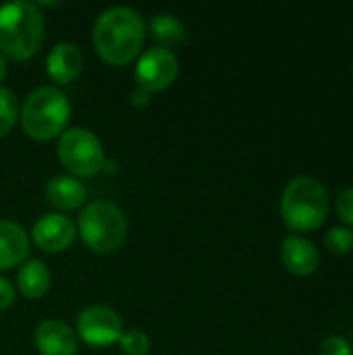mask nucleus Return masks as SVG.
I'll list each match as a JSON object with an SVG mask.
<instances>
[{
    "mask_svg": "<svg viewBox=\"0 0 353 355\" xmlns=\"http://www.w3.org/2000/svg\"><path fill=\"white\" fill-rule=\"evenodd\" d=\"M92 40L104 62L125 67L135 60L146 42V21L135 8L129 6L106 8L94 23Z\"/></svg>",
    "mask_w": 353,
    "mask_h": 355,
    "instance_id": "1",
    "label": "nucleus"
},
{
    "mask_svg": "<svg viewBox=\"0 0 353 355\" xmlns=\"http://www.w3.org/2000/svg\"><path fill=\"white\" fill-rule=\"evenodd\" d=\"M46 37L44 15L37 4L17 0L0 6V52L12 60H29Z\"/></svg>",
    "mask_w": 353,
    "mask_h": 355,
    "instance_id": "2",
    "label": "nucleus"
},
{
    "mask_svg": "<svg viewBox=\"0 0 353 355\" xmlns=\"http://www.w3.org/2000/svg\"><path fill=\"white\" fill-rule=\"evenodd\" d=\"M19 116L27 137L35 141H48L67 131L71 102L58 87L42 85L25 98Z\"/></svg>",
    "mask_w": 353,
    "mask_h": 355,
    "instance_id": "3",
    "label": "nucleus"
},
{
    "mask_svg": "<svg viewBox=\"0 0 353 355\" xmlns=\"http://www.w3.org/2000/svg\"><path fill=\"white\" fill-rule=\"evenodd\" d=\"M329 212V193L325 185L308 175L287 183L281 196V216L291 231L304 233L318 229Z\"/></svg>",
    "mask_w": 353,
    "mask_h": 355,
    "instance_id": "4",
    "label": "nucleus"
},
{
    "mask_svg": "<svg viewBox=\"0 0 353 355\" xmlns=\"http://www.w3.org/2000/svg\"><path fill=\"white\" fill-rule=\"evenodd\" d=\"M129 223L125 212L106 200L89 202L79 214L77 233L81 241L96 254H110L127 239Z\"/></svg>",
    "mask_w": 353,
    "mask_h": 355,
    "instance_id": "5",
    "label": "nucleus"
},
{
    "mask_svg": "<svg viewBox=\"0 0 353 355\" xmlns=\"http://www.w3.org/2000/svg\"><path fill=\"white\" fill-rule=\"evenodd\" d=\"M60 164L69 171L71 177H94L106 166L104 146L96 133L83 127L67 129L56 146Z\"/></svg>",
    "mask_w": 353,
    "mask_h": 355,
    "instance_id": "6",
    "label": "nucleus"
},
{
    "mask_svg": "<svg viewBox=\"0 0 353 355\" xmlns=\"http://www.w3.org/2000/svg\"><path fill=\"white\" fill-rule=\"evenodd\" d=\"M179 75V60L171 48L156 46L146 50L135 64V83L148 94L164 92Z\"/></svg>",
    "mask_w": 353,
    "mask_h": 355,
    "instance_id": "7",
    "label": "nucleus"
},
{
    "mask_svg": "<svg viewBox=\"0 0 353 355\" xmlns=\"http://www.w3.org/2000/svg\"><path fill=\"white\" fill-rule=\"evenodd\" d=\"M77 335L92 347H108L119 343L123 335V320L112 308L89 306L77 316Z\"/></svg>",
    "mask_w": 353,
    "mask_h": 355,
    "instance_id": "8",
    "label": "nucleus"
},
{
    "mask_svg": "<svg viewBox=\"0 0 353 355\" xmlns=\"http://www.w3.org/2000/svg\"><path fill=\"white\" fill-rule=\"evenodd\" d=\"M75 237H77L75 223L60 212L44 214L40 220L33 223V229H31L33 243L42 252H48V254H60V252L69 250V245H73Z\"/></svg>",
    "mask_w": 353,
    "mask_h": 355,
    "instance_id": "9",
    "label": "nucleus"
},
{
    "mask_svg": "<svg viewBox=\"0 0 353 355\" xmlns=\"http://www.w3.org/2000/svg\"><path fill=\"white\" fill-rule=\"evenodd\" d=\"M33 343L40 355H75L77 354V335L75 331L56 318L44 320L33 333Z\"/></svg>",
    "mask_w": 353,
    "mask_h": 355,
    "instance_id": "10",
    "label": "nucleus"
},
{
    "mask_svg": "<svg viewBox=\"0 0 353 355\" xmlns=\"http://www.w3.org/2000/svg\"><path fill=\"white\" fill-rule=\"evenodd\" d=\"M81 69H83V52L77 44L60 42L48 52L46 73L54 83L67 85L75 81L81 75Z\"/></svg>",
    "mask_w": 353,
    "mask_h": 355,
    "instance_id": "11",
    "label": "nucleus"
},
{
    "mask_svg": "<svg viewBox=\"0 0 353 355\" xmlns=\"http://www.w3.org/2000/svg\"><path fill=\"white\" fill-rule=\"evenodd\" d=\"M281 260H283L285 268L298 277L312 275L320 264V256H318L316 245L302 235H289L283 239Z\"/></svg>",
    "mask_w": 353,
    "mask_h": 355,
    "instance_id": "12",
    "label": "nucleus"
},
{
    "mask_svg": "<svg viewBox=\"0 0 353 355\" xmlns=\"http://www.w3.org/2000/svg\"><path fill=\"white\" fill-rule=\"evenodd\" d=\"M46 200L54 208H58L62 212H71L85 204L87 189L79 179H75L71 175H58L46 183Z\"/></svg>",
    "mask_w": 353,
    "mask_h": 355,
    "instance_id": "13",
    "label": "nucleus"
},
{
    "mask_svg": "<svg viewBox=\"0 0 353 355\" xmlns=\"http://www.w3.org/2000/svg\"><path fill=\"white\" fill-rule=\"evenodd\" d=\"M29 254V237L25 229L12 220H0V270L15 268Z\"/></svg>",
    "mask_w": 353,
    "mask_h": 355,
    "instance_id": "14",
    "label": "nucleus"
},
{
    "mask_svg": "<svg viewBox=\"0 0 353 355\" xmlns=\"http://www.w3.org/2000/svg\"><path fill=\"white\" fill-rule=\"evenodd\" d=\"M52 283L50 270L42 260L25 262L17 272V289L25 300H40L48 293Z\"/></svg>",
    "mask_w": 353,
    "mask_h": 355,
    "instance_id": "15",
    "label": "nucleus"
},
{
    "mask_svg": "<svg viewBox=\"0 0 353 355\" xmlns=\"http://www.w3.org/2000/svg\"><path fill=\"white\" fill-rule=\"evenodd\" d=\"M150 29H152V35L160 44H164V48L181 44L185 40V25L175 15H169V12L154 15L150 21Z\"/></svg>",
    "mask_w": 353,
    "mask_h": 355,
    "instance_id": "16",
    "label": "nucleus"
},
{
    "mask_svg": "<svg viewBox=\"0 0 353 355\" xmlns=\"http://www.w3.org/2000/svg\"><path fill=\"white\" fill-rule=\"evenodd\" d=\"M17 119H19L17 96L8 87L0 85V139L12 131V127L17 125Z\"/></svg>",
    "mask_w": 353,
    "mask_h": 355,
    "instance_id": "17",
    "label": "nucleus"
},
{
    "mask_svg": "<svg viewBox=\"0 0 353 355\" xmlns=\"http://www.w3.org/2000/svg\"><path fill=\"white\" fill-rule=\"evenodd\" d=\"M119 345H121V352L125 355H148V352H150V339L139 329L123 331Z\"/></svg>",
    "mask_w": 353,
    "mask_h": 355,
    "instance_id": "18",
    "label": "nucleus"
},
{
    "mask_svg": "<svg viewBox=\"0 0 353 355\" xmlns=\"http://www.w3.org/2000/svg\"><path fill=\"white\" fill-rule=\"evenodd\" d=\"M325 243L333 254H350L353 250V231L345 227H333L327 233Z\"/></svg>",
    "mask_w": 353,
    "mask_h": 355,
    "instance_id": "19",
    "label": "nucleus"
},
{
    "mask_svg": "<svg viewBox=\"0 0 353 355\" xmlns=\"http://www.w3.org/2000/svg\"><path fill=\"white\" fill-rule=\"evenodd\" d=\"M320 355H353L352 343L343 337H327L320 345Z\"/></svg>",
    "mask_w": 353,
    "mask_h": 355,
    "instance_id": "20",
    "label": "nucleus"
},
{
    "mask_svg": "<svg viewBox=\"0 0 353 355\" xmlns=\"http://www.w3.org/2000/svg\"><path fill=\"white\" fill-rule=\"evenodd\" d=\"M337 214L343 223L353 225V187L343 189L337 196Z\"/></svg>",
    "mask_w": 353,
    "mask_h": 355,
    "instance_id": "21",
    "label": "nucleus"
},
{
    "mask_svg": "<svg viewBox=\"0 0 353 355\" xmlns=\"http://www.w3.org/2000/svg\"><path fill=\"white\" fill-rule=\"evenodd\" d=\"M15 297H17L15 285L8 279L0 277V312L6 310V308H10L15 304Z\"/></svg>",
    "mask_w": 353,
    "mask_h": 355,
    "instance_id": "22",
    "label": "nucleus"
},
{
    "mask_svg": "<svg viewBox=\"0 0 353 355\" xmlns=\"http://www.w3.org/2000/svg\"><path fill=\"white\" fill-rule=\"evenodd\" d=\"M150 96H152V94H148L146 89H141V87H135V89L131 92L129 100H131V104H133V106H148V102H150Z\"/></svg>",
    "mask_w": 353,
    "mask_h": 355,
    "instance_id": "23",
    "label": "nucleus"
},
{
    "mask_svg": "<svg viewBox=\"0 0 353 355\" xmlns=\"http://www.w3.org/2000/svg\"><path fill=\"white\" fill-rule=\"evenodd\" d=\"M4 77H6V56L0 52V83H2Z\"/></svg>",
    "mask_w": 353,
    "mask_h": 355,
    "instance_id": "24",
    "label": "nucleus"
}]
</instances>
